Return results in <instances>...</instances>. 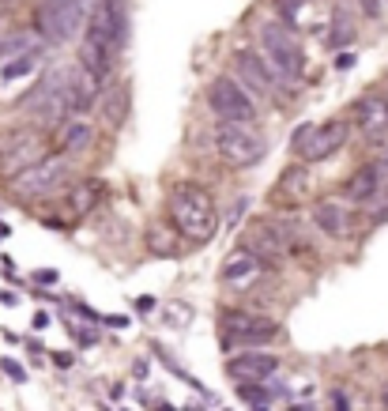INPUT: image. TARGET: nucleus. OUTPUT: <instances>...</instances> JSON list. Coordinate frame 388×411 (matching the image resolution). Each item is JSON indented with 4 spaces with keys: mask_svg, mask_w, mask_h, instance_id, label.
<instances>
[{
    "mask_svg": "<svg viewBox=\"0 0 388 411\" xmlns=\"http://www.w3.org/2000/svg\"><path fill=\"white\" fill-rule=\"evenodd\" d=\"M166 211H170L173 230L181 238H189V242H196V245L208 242V238L219 230L215 201H211V193L200 189V185H173Z\"/></svg>",
    "mask_w": 388,
    "mask_h": 411,
    "instance_id": "f257e3e1",
    "label": "nucleus"
},
{
    "mask_svg": "<svg viewBox=\"0 0 388 411\" xmlns=\"http://www.w3.org/2000/svg\"><path fill=\"white\" fill-rule=\"evenodd\" d=\"M260 46H264V61L275 68L279 79L294 83L302 72H305V53L302 42L294 38L283 23H264L260 26Z\"/></svg>",
    "mask_w": 388,
    "mask_h": 411,
    "instance_id": "f03ea898",
    "label": "nucleus"
},
{
    "mask_svg": "<svg viewBox=\"0 0 388 411\" xmlns=\"http://www.w3.org/2000/svg\"><path fill=\"white\" fill-rule=\"evenodd\" d=\"M117 42H113V31H110V23H106L102 16V8L95 11V16L87 19V31H83V42H79V68L91 72L102 83L106 76H110L113 68V57H117Z\"/></svg>",
    "mask_w": 388,
    "mask_h": 411,
    "instance_id": "7ed1b4c3",
    "label": "nucleus"
},
{
    "mask_svg": "<svg viewBox=\"0 0 388 411\" xmlns=\"http://www.w3.org/2000/svg\"><path fill=\"white\" fill-rule=\"evenodd\" d=\"M219 333H223V347H249L257 351V343H267L279 336V325L264 313L252 310H226L219 317Z\"/></svg>",
    "mask_w": 388,
    "mask_h": 411,
    "instance_id": "20e7f679",
    "label": "nucleus"
},
{
    "mask_svg": "<svg viewBox=\"0 0 388 411\" xmlns=\"http://www.w3.org/2000/svg\"><path fill=\"white\" fill-rule=\"evenodd\" d=\"M208 106L215 110V117L223 125H252V117H257V102H252V95L238 83L234 76H215L211 79Z\"/></svg>",
    "mask_w": 388,
    "mask_h": 411,
    "instance_id": "39448f33",
    "label": "nucleus"
},
{
    "mask_svg": "<svg viewBox=\"0 0 388 411\" xmlns=\"http://www.w3.org/2000/svg\"><path fill=\"white\" fill-rule=\"evenodd\" d=\"M347 136H351V125H347L343 117H336V121H325V125H302L294 132L290 148L302 163H320V158L336 155L347 143Z\"/></svg>",
    "mask_w": 388,
    "mask_h": 411,
    "instance_id": "423d86ee",
    "label": "nucleus"
},
{
    "mask_svg": "<svg viewBox=\"0 0 388 411\" xmlns=\"http://www.w3.org/2000/svg\"><path fill=\"white\" fill-rule=\"evenodd\" d=\"M83 0H42L34 11V26L46 42H68L83 31Z\"/></svg>",
    "mask_w": 388,
    "mask_h": 411,
    "instance_id": "0eeeda50",
    "label": "nucleus"
},
{
    "mask_svg": "<svg viewBox=\"0 0 388 411\" xmlns=\"http://www.w3.org/2000/svg\"><path fill=\"white\" fill-rule=\"evenodd\" d=\"M68 174H72L68 155L53 151V155H46L38 166L26 170V174L11 178V193H16V196H53L64 181H68Z\"/></svg>",
    "mask_w": 388,
    "mask_h": 411,
    "instance_id": "6e6552de",
    "label": "nucleus"
},
{
    "mask_svg": "<svg viewBox=\"0 0 388 411\" xmlns=\"http://www.w3.org/2000/svg\"><path fill=\"white\" fill-rule=\"evenodd\" d=\"M215 148L230 166H257L267 155V140H264V132L249 128V125H223L215 132Z\"/></svg>",
    "mask_w": 388,
    "mask_h": 411,
    "instance_id": "1a4fd4ad",
    "label": "nucleus"
},
{
    "mask_svg": "<svg viewBox=\"0 0 388 411\" xmlns=\"http://www.w3.org/2000/svg\"><path fill=\"white\" fill-rule=\"evenodd\" d=\"M46 155L53 151H46V140L38 132H16V136H8L4 151H0V174L11 181V178L26 174L31 166H38Z\"/></svg>",
    "mask_w": 388,
    "mask_h": 411,
    "instance_id": "9d476101",
    "label": "nucleus"
},
{
    "mask_svg": "<svg viewBox=\"0 0 388 411\" xmlns=\"http://www.w3.org/2000/svg\"><path fill=\"white\" fill-rule=\"evenodd\" d=\"M234 72H238L234 79L249 91L252 98H267L275 91V79H279L272 64H267L260 53H252V49H238L234 53Z\"/></svg>",
    "mask_w": 388,
    "mask_h": 411,
    "instance_id": "9b49d317",
    "label": "nucleus"
},
{
    "mask_svg": "<svg viewBox=\"0 0 388 411\" xmlns=\"http://www.w3.org/2000/svg\"><path fill=\"white\" fill-rule=\"evenodd\" d=\"M226 374H230L238 385H260V381H272L279 374V355H272V351L234 355V359L226 362Z\"/></svg>",
    "mask_w": 388,
    "mask_h": 411,
    "instance_id": "f8f14e48",
    "label": "nucleus"
},
{
    "mask_svg": "<svg viewBox=\"0 0 388 411\" xmlns=\"http://www.w3.org/2000/svg\"><path fill=\"white\" fill-rule=\"evenodd\" d=\"M351 121L358 132H366L369 140H388V98L381 95H362L351 110Z\"/></svg>",
    "mask_w": 388,
    "mask_h": 411,
    "instance_id": "ddd939ff",
    "label": "nucleus"
},
{
    "mask_svg": "<svg viewBox=\"0 0 388 411\" xmlns=\"http://www.w3.org/2000/svg\"><path fill=\"white\" fill-rule=\"evenodd\" d=\"M313 223H317V230L328 234V238H347V234L354 230L358 215H354V208L347 204V201L332 196V201H320L313 208Z\"/></svg>",
    "mask_w": 388,
    "mask_h": 411,
    "instance_id": "4468645a",
    "label": "nucleus"
},
{
    "mask_svg": "<svg viewBox=\"0 0 388 411\" xmlns=\"http://www.w3.org/2000/svg\"><path fill=\"white\" fill-rule=\"evenodd\" d=\"M264 268H267V264L252 253V249L238 245L234 253L223 260V272H219V275H223L226 287H249V283H257L260 275H264Z\"/></svg>",
    "mask_w": 388,
    "mask_h": 411,
    "instance_id": "2eb2a0df",
    "label": "nucleus"
},
{
    "mask_svg": "<svg viewBox=\"0 0 388 411\" xmlns=\"http://www.w3.org/2000/svg\"><path fill=\"white\" fill-rule=\"evenodd\" d=\"M381 170H377V163H366V166H358L351 178L343 181V201L347 204H369L373 196L381 193Z\"/></svg>",
    "mask_w": 388,
    "mask_h": 411,
    "instance_id": "dca6fc26",
    "label": "nucleus"
},
{
    "mask_svg": "<svg viewBox=\"0 0 388 411\" xmlns=\"http://www.w3.org/2000/svg\"><path fill=\"white\" fill-rule=\"evenodd\" d=\"M305 193H310V170L305 166H290L287 174H279V181L272 185V204H302Z\"/></svg>",
    "mask_w": 388,
    "mask_h": 411,
    "instance_id": "f3484780",
    "label": "nucleus"
},
{
    "mask_svg": "<svg viewBox=\"0 0 388 411\" xmlns=\"http://www.w3.org/2000/svg\"><path fill=\"white\" fill-rule=\"evenodd\" d=\"M102 16L106 23H110V31H113V42L117 49H125L128 46V0H102Z\"/></svg>",
    "mask_w": 388,
    "mask_h": 411,
    "instance_id": "a211bd4d",
    "label": "nucleus"
},
{
    "mask_svg": "<svg viewBox=\"0 0 388 411\" xmlns=\"http://www.w3.org/2000/svg\"><path fill=\"white\" fill-rule=\"evenodd\" d=\"M98 196H102V185L98 181H83V185H76V189L68 193V208L64 211H68L72 219H83L87 211L98 204Z\"/></svg>",
    "mask_w": 388,
    "mask_h": 411,
    "instance_id": "6ab92c4d",
    "label": "nucleus"
},
{
    "mask_svg": "<svg viewBox=\"0 0 388 411\" xmlns=\"http://www.w3.org/2000/svg\"><path fill=\"white\" fill-rule=\"evenodd\" d=\"M91 143V125L87 121H64L61 125V132H57V151L64 155V151H79V148H87Z\"/></svg>",
    "mask_w": 388,
    "mask_h": 411,
    "instance_id": "aec40b11",
    "label": "nucleus"
},
{
    "mask_svg": "<svg viewBox=\"0 0 388 411\" xmlns=\"http://www.w3.org/2000/svg\"><path fill=\"white\" fill-rule=\"evenodd\" d=\"M125 98H128V91H125L121 83H113V87L98 98V110L106 113V121H110V125H121V121H125V106H128Z\"/></svg>",
    "mask_w": 388,
    "mask_h": 411,
    "instance_id": "412c9836",
    "label": "nucleus"
},
{
    "mask_svg": "<svg viewBox=\"0 0 388 411\" xmlns=\"http://www.w3.org/2000/svg\"><path fill=\"white\" fill-rule=\"evenodd\" d=\"M26 68H34V53H26V57H19V61H8L4 64V79H19V76H26Z\"/></svg>",
    "mask_w": 388,
    "mask_h": 411,
    "instance_id": "4be33fe9",
    "label": "nucleus"
},
{
    "mask_svg": "<svg viewBox=\"0 0 388 411\" xmlns=\"http://www.w3.org/2000/svg\"><path fill=\"white\" fill-rule=\"evenodd\" d=\"M377 170H381V178H388V140H381V158H377Z\"/></svg>",
    "mask_w": 388,
    "mask_h": 411,
    "instance_id": "5701e85b",
    "label": "nucleus"
},
{
    "mask_svg": "<svg viewBox=\"0 0 388 411\" xmlns=\"http://www.w3.org/2000/svg\"><path fill=\"white\" fill-rule=\"evenodd\" d=\"M302 0H275V8L283 11V16H294V8H298Z\"/></svg>",
    "mask_w": 388,
    "mask_h": 411,
    "instance_id": "b1692460",
    "label": "nucleus"
},
{
    "mask_svg": "<svg viewBox=\"0 0 388 411\" xmlns=\"http://www.w3.org/2000/svg\"><path fill=\"white\" fill-rule=\"evenodd\" d=\"M332 411H351V407H347V396H343V392H332Z\"/></svg>",
    "mask_w": 388,
    "mask_h": 411,
    "instance_id": "393cba45",
    "label": "nucleus"
},
{
    "mask_svg": "<svg viewBox=\"0 0 388 411\" xmlns=\"http://www.w3.org/2000/svg\"><path fill=\"white\" fill-rule=\"evenodd\" d=\"M4 370H8V374H11V377H16V381H23V370H19L16 362H4Z\"/></svg>",
    "mask_w": 388,
    "mask_h": 411,
    "instance_id": "a878e982",
    "label": "nucleus"
},
{
    "mask_svg": "<svg viewBox=\"0 0 388 411\" xmlns=\"http://www.w3.org/2000/svg\"><path fill=\"white\" fill-rule=\"evenodd\" d=\"M287 411H317V407H313V404H290Z\"/></svg>",
    "mask_w": 388,
    "mask_h": 411,
    "instance_id": "bb28decb",
    "label": "nucleus"
},
{
    "mask_svg": "<svg viewBox=\"0 0 388 411\" xmlns=\"http://www.w3.org/2000/svg\"><path fill=\"white\" fill-rule=\"evenodd\" d=\"M381 411H388V381H384V389H381Z\"/></svg>",
    "mask_w": 388,
    "mask_h": 411,
    "instance_id": "cd10ccee",
    "label": "nucleus"
}]
</instances>
